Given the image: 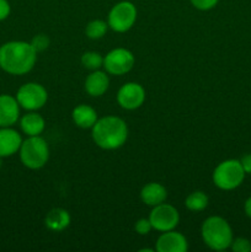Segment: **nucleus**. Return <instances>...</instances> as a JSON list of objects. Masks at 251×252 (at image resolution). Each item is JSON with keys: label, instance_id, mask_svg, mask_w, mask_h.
I'll use <instances>...</instances> for the list:
<instances>
[{"label": "nucleus", "instance_id": "f257e3e1", "mask_svg": "<svg viewBox=\"0 0 251 252\" xmlns=\"http://www.w3.org/2000/svg\"><path fill=\"white\" fill-rule=\"evenodd\" d=\"M37 52L31 43L10 41L0 46V68L11 75H24L33 69Z\"/></svg>", "mask_w": 251, "mask_h": 252}, {"label": "nucleus", "instance_id": "f03ea898", "mask_svg": "<svg viewBox=\"0 0 251 252\" xmlns=\"http://www.w3.org/2000/svg\"><path fill=\"white\" fill-rule=\"evenodd\" d=\"M94 143L103 150H115L123 147L128 138V126L122 118L106 116L98 118L91 128Z\"/></svg>", "mask_w": 251, "mask_h": 252}, {"label": "nucleus", "instance_id": "7ed1b4c3", "mask_svg": "<svg viewBox=\"0 0 251 252\" xmlns=\"http://www.w3.org/2000/svg\"><path fill=\"white\" fill-rule=\"evenodd\" d=\"M201 235L211 250L224 251L233 243V230L228 221L218 216H212L203 221Z\"/></svg>", "mask_w": 251, "mask_h": 252}, {"label": "nucleus", "instance_id": "20e7f679", "mask_svg": "<svg viewBox=\"0 0 251 252\" xmlns=\"http://www.w3.org/2000/svg\"><path fill=\"white\" fill-rule=\"evenodd\" d=\"M20 160L30 170L42 169L49 160V147L41 135L27 137L19 150Z\"/></svg>", "mask_w": 251, "mask_h": 252}, {"label": "nucleus", "instance_id": "39448f33", "mask_svg": "<svg viewBox=\"0 0 251 252\" xmlns=\"http://www.w3.org/2000/svg\"><path fill=\"white\" fill-rule=\"evenodd\" d=\"M245 171L240 164V160L229 159L221 161L213 171V182L219 189L231 191L243 184Z\"/></svg>", "mask_w": 251, "mask_h": 252}, {"label": "nucleus", "instance_id": "423d86ee", "mask_svg": "<svg viewBox=\"0 0 251 252\" xmlns=\"http://www.w3.org/2000/svg\"><path fill=\"white\" fill-rule=\"evenodd\" d=\"M137 20V7L130 1H120L113 5L108 14L107 24L115 32L129 31Z\"/></svg>", "mask_w": 251, "mask_h": 252}, {"label": "nucleus", "instance_id": "0eeeda50", "mask_svg": "<svg viewBox=\"0 0 251 252\" xmlns=\"http://www.w3.org/2000/svg\"><path fill=\"white\" fill-rule=\"evenodd\" d=\"M16 100L20 107L27 111H37L48 101V93L38 83H26L17 90Z\"/></svg>", "mask_w": 251, "mask_h": 252}, {"label": "nucleus", "instance_id": "6e6552de", "mask_svg": "<svg viewBox=\"0 0 251 252\" xmlns=\"http://www.w3.org/2000/svg\"><path fill=\"white\" fill-rule=\"evenodd\" d=\"M135 63V58L129 49L115 48L103 57V68L112 75H125L129 73Z\"/></svg>", "mask_w": 251, "mask_h": 252}, {"label": "nucleus", "instance_id": "1a4fd4ad", "mask_svg": "<svg viewBox=\"0 0 251 252\" xmlns=\"http://www.w3.org/2000/svg\"><path fill=\"white\" fill-rule=\"evenodd\" d=\"M149 220L153 229L164 233V231L174 230L179 225L180 214L174 206L164 202L153 207L149 214Z\"/></svg>", "mask_w": 251, "mask_h": 252}, {"label": "nucleus", "instance_id": "9d476101", "mask_svg": "<svg viewBox=\"0 0 251 252\" xmlns=\"http://www.w3.org/2000/svg\"><path fill=\"white\" fill-rule=\"evenodd\" d=\"M145 101V90L138 83H126L117 93V102L122 108L133 111L139 108Z\"/></svg>", "mask_w": 251, "mask_h": 252}, {"label": "nucleus", "instance_id": "9b49d317", "mask_svg": "<svg viewBox=\"0 0 251 252\" xmlns=\"http://www.w3.org/2000/svg\"><path fill=\"white\" fill-rule=\"evenodd\" d=\"M155 250L157 252H186L188 250V243L185 235L179 231H164L157 238Z\"/></svg>", "mask_w": 251, "mask_h": 252}, {"label": "nucleus", "instance_id": "f8f14e48", "mask_svg": "<svg viewBox=\"0 0 251 252\" xmlns=\"http://www.w3.org/2000/svg\"><path fill=\"white\" fill-rule=\"evenodd\" d=\"M20 108L16 97L7 94L0 95V128L12 127L20 120Z\"/></svg>", "mask_w": 251, "mask_h": 252}, {"label": "nucleus", "instance_id": "ddd939ff", "mask_svg": "<svg viewBox=\"0 0 251 252\" xmlns=\"http://www.w3.org/2000/svg\"><path fill=\"white\" fill-rule=\"evenodd\" d=\"M22 138L17 130L11 127L0 128V158H9L19 153Z\"/></svg>", "mask_w": 251, "mask_h": 252}, {"label": "nucleus", "instance_id": "4468645a", "mask_svg": "<svg viewBox=\"0 0 251 252\" xmlns=\"http://www.w3.org/2000/svg\"><path fill=\"white\" fill-rule=\"evenodd\" d=\"M110 86V79H108L107 73L101 70H93L85 79V91L93 97H100Z\"/></svg>", "mask_w": 251, "mask_h": 252}, {"label": "nucleus", "instance_id": "2eb2a0df", "mask_svg": "<svg viewBox=\"0 0 251 252\" xmlns=\"http://www.w3.org/2000/svg\"><path fill=\"white\" fill-rule=\"evenodd\" d=\"M167 198V191L161 184L150 182L145 185L140 191V199L147 206L155 207L160 203H164Z\"/></svg>", "mask_w": 251, "mask_h": 252}, {"label": "nucleus", "instance_id": "dca6fc26", "mask_svg": "<svg viewBox=\"0 0 251 252\" xmlns=\"http://www.w3.org/2000/svg\"><path fill=\"white\" fill-rule=\"evenodd\" d=\"M20 128L27 137L41 135L46 128L44 118L39 113L34 111H30L29 113L20 118Z\"/></svg>", "mask_w": 251, "mask_h": 252}, {"label": "nucleus", "instance_id": "f3484780", "mask_svg": "<svg viewBox=\"0 0 251 252\" xmlns=\"http://www.w3.org/2000/svg\"><path fill=\"white\" fill-rule=\"evenodd\" d=\"M71 118H73V122L75 123L76 127L83 128V129L93 128L96 121L98 120L97 112L91 106L84 105V103L74 108L73 112H71Z\"/></svg>", "mask_w": 251, "mask_h": 252}, {"label": "nucleus", "instance_id": "a211bd4d", "mask_svg": "<svg viewBox=\"0 0 251 252\" xmlns=\"http://www.w3.org/2000/svg\"><path fill=\"white\" fill-rule=\"evenodd\" d=\"M70 214L63 208H53L47 213L44 224L52 231H62L70 224Z\"/></svg>", "mask_w": 251, "mask_h": 252}, {"label": "nucleus", "instance_id": "6ab92c4d", "mask_svg": "<svg viewBox=\"0 0 251 252\" xmlns=\"http://www.w3.org/2000/svg\"><path fill=\"white\" fill-rule=\"evenodd\" d=\"M208 196L202 191H194L186 197V208L191 212H201L208 206Z\"/></svg>", "mask_w": 251, "mask_h": 252}, {"label": "nucleus", "instance_id": "aec40b11", "mask_svg": "<svg viewBox=\"0 0 251 252\" xmlns=\"http://www.w3.org/2000/svg\"><path fill=\"white\" fill-rule=\"evenodd\" d=\"M108 24L103 20H93L86 25L85 33L90 39H100L106 34Z\"/></svg>", "mask_w": 251, "mask_h": 252}, {"label": "nucleus", "instance_id": "412c9836", "mask_svg": "<svg viewBox=\"0 0 251 252\" xmlns=\"http://www.w3.org/2000/svg\"><path fill=\"white\" fill-rule=\"evenodd\" d=\"M81 64L88 70H97L101 66H103V57L100 53H97V52H85L81 56Z\"/></svg>", "mask_w": 251, "mask_h": 252}, {"label": "nucleus", "instance_id": "4be33fe9", "mask_svg": "<svg viewBox=\"0 0 251 252\" xmlns=\"http://www.w3.org/2000/svg\"><path fill=\"white\" fill-rule=\"evenodd\" d=\"M30 43H31V46L33 47L34 51H36L37 53H39V52H43L48 48L49 38H48V36H46V34L39 33V34H36V36L31 39V42H30Z\"/></svg>", "mask_w": 251, "mask_h": 252}, {"label": "nucleus", "instance_id": "5701e85b", "mask_svg": "<svg viewBox=\"0 0 251 252\" xmlns=\"http://www.w3.org/2000/svg\"><path fill=\"white\" fill-rule=\"evenodd\" d=\"M230 249L234 252H250L251 251V241L245 238L233 239Z\"/></svg>", "mask_w": 251, "mask_h": 252}, {"label": "nucleus", "instance_id": "b1692460", "mask_svg": "<svg viewBox=\"0 0 251 252\" xmlns=\"http://www.w3.org/2000/svg\"><path fill=\"white\" fill-rule=\"evenodd\" d=\"M192 4V6L196 7L197 10H201V11H208V10L213 9L217 6V4L219 2V0H189Z\"/></svg>", "mask_w": 251, "mask_h": 252}, {"label": "nucleus", "instance_id": "393cba45", "mask_svg": "<svg viewBox=\"0 0 251 252\" xmlns=\"http://www.w3.org/2000/svg\"><path fill=\"white\" fill-rule=\"evenodd\" d=\"M134 230L137 231L139 235H148V234L153 230V226H152V223H150L149 218L139 219V220L135 223Z\"/></svg>", "mask_w": 251, "mask_h": 252}, {"label": "nucleus", "instance_id": "a878e982", "mask_svg": "<svg viewBox=\"0 0 251 252\" xmlns=\"http://www.w3.org/2000/svg\"><path fill=\"white\" fill-rule=\"evenodd\" d=\"M11 12V6H10L7 0H0V21H4L7 19Z\"/></svg>", "mask_w": 251, "mask_h": 252}, {"label": "nucleus", "instance_id": "bb28decb", "mask_svg": "<svg viewBox=\"0 0 251 252\" xmlns=\"http://www.w3.org/2000/svg\"><path fill=\"white\" fill-rule=\"evenodd\" d=\"M240 164L241 166H243L245 174L251 175V154L244 155V157L240 159Z\"/></svg>", "mask_w": 251, "mask_h": 252}, {"label": "nucleus", "instance_id": "cd10ccee", "mask_svg": "<svg viewBox=\"0 0 251 252\" xmlns=\"http://www.w3.org/2000/svg\"><path fill=\"white\" fill-rule=\"evenodd\" d=\"M244 211H245L246 216H248L249 218H251V197L246 199L245 204H244Z\"/></svg>", "mask_w": 251, "mask_h": 252}, {"label": "nucleus", "instance_id": "c85d7f7f", "mask_svg": "<svg viewBox=\"0 0 251 252\" xmlns=\"http://www.w3.org/2000/svg\"><path fill=\"white\" fill-rule=\"evenodd\" d=\"M140 252H153L154 250H152V249H142V250H139Z\"/></svg>", "mask_w": 251, "mask_h": 252}, {"label": "nucleus", "instance_id": "c756f323", "mask_svg": "<svg viewBox=\"0 0 251 252\" xmlns=\"http://www.w3.org/2000/svg\"><path fill=\"white\" fill-rule=\"evenodd\" d=\"M1 165H2V158H0V167H1Z\"/></svg>", "mask_w": 251, "mask_h": 252}]
</instances>
